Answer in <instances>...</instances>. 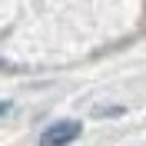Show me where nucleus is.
I'll use <instances>...</instances> for the list:
<instances>
[{
  "label": "nucleus",
  "instance_id": "1",
  "mask_svg": "<svg viewBox=\"0 0 146 146\" xmlns=\"http://www.w3.org/2000/svg\"><path fill=\"white\" fill-rule=\"evenodd\" d=\"M80 136V123H53L50 129H43V143L46 146H60V143H70V139Z\"/></svg>",
  "mask_w": 146,
  "mask_h": 146
},
{
  "label": "nucleus",
  "instance_id": "2",
  "mask_svg": "<svg viewBox=\"0 0 146 146\" xmlns=\"http://www.w3.org/2000/svg\"><path fill=\"white\" fill-rule=\"evenodd\" d=\"M100 116H113V113H123V106H103V110H96Z\"/></svg>",
  "mask_w": 146,
  "mask_h": 146
}]
</instances>
